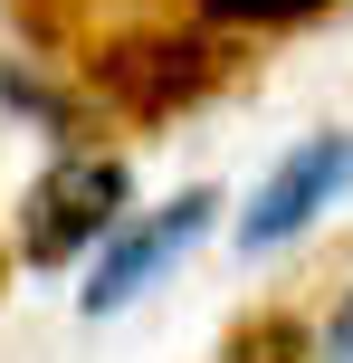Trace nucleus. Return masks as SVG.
Segmentation results:
<instances>
[{
    "mask_svg": "<svg viewBox=\"0 0 353 363\" xmlns=\"http://www.w3.org/2000/svg\"><path fill=\"white\" fill-rule=\"evenodd\" d=\"M344 191H353V134H316V144H296L277 172L258 182V201L239 211V249H248V258H258V249H287V239L316 230Z\"/></svg>",
    "mask_w": 353,
    "mask_h": 363,
    "instance_id": "nucleus-3",
    "label": "nucleus"
},
{
    "mask_svg": "<svg viewBox=\"0 0 353 363\" xmlns=\"http://www.w3.org/2000/svg\"><path fill=\"white\" fill-rule=\"evenodd\" d=\"M316 10H335V0H201V19H220V29H296Z\"/></svg>",
    "mask_w": 353,
    "mask_h": 363,
    "instance_id": "nucleus-6",
    "label": "nucleus"
},
{
    "mask_svg": "<svg viewBox=\"0 0 353 363\" xmlns=\"http://www.w3.org/2000/svg\"><path fill=\"white\" fill-rule=\"evenodd\" d=\"M325 363H353V287H344V306H335V325H325Z\"/></svg>",
    "mask_w": 353,
    "mask_h": 363,
    "instance_id": "nucleus-7",
    "label": "nucleus"
},
{
    "mask_svg": "<svg viewBox=\"0 0 353 363\" xmlns=\"http://www.w3.org/2000/svg\"><path fill=\"white\" fill-rule=\"evenodd\" d=\"M125 163L115 153H57L48 172L29 182V201H19V258L29 268H67L76 249H96V239L125 230Z\"/></svg>",
    "mask_w": 353,
    "mask_h": 363,
    "instance_id": "nucleus-1",
    "label": "nucleus"
},
{
    "mask_svg": "<svg viewBox=\"0 0 353 363\" xmlns=\"http://www.w3.org/2000/svg\"><path fill=\"white\" fill-rule=\"evenodd\" d=\"M220 363H306V325H296V315H258V325L229 335Z\"/></svg>",
    "mask_w": 353,
    "mask_h": 363,
    "instance_id": "nucleus-5",
    "label": "nucleus"
},
{
    "mask_svg": "<svg viewBox=\"0 0 353 363\" xmlns=\"http://www.w3.org/2000/svg\"><path fill=\"white\" fill-rule=\"evenodd\" d=\"M210 211H220L210 191H182L172 211H153V220H125V230L105 239V258H96V277H86V315H105V306H125V296H144L153 277H163L172 258H182L191 239L210 230Z\"/></svg>",
    "mask_w": 353,
    "mask_h": 363,
    "instance_id": "nucleus-4",
    "label": "nucleus"
},
{
    "mask_svg": "<svg viewBox=\"0 0 353 363\" xmlns=\"http://www.w3.org/2000/svg\"><path fill=\"white\" fill-rule=\"evenodd\" d=\"M229 77V48L220 38H182V29H144V38H115L105 57H96V96L105 106H125V115H182V106H201L210 86Z\"/></svg>",
    "mask_w": 353,
    "mask_h": 363,
    "instance_id": "nucleus-2",
    "label": "nucleus"
}]
</instances>
